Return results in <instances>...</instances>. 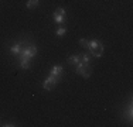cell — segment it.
<instances>
[{"mask_svg":"<svg viewBox=\"0 0 133 127\" xmlns=\"http://www.w3.org/2000/svg\"><path fill=\"white\" fill-rule=\"evenodd\" d=\"M54 13H57V14H59V16H64L65 17V14H66V11H65V9H62V7H59V9H57Z\"/></svg>","mask_w":133,"mask_h":127,"instance_id":"14","label":"cell"},{"mask_svg":"<svg viewBox=\"0 0 133 127\" xmlns=\"http://www.w3.org/2000/svg\"><path fill=\"white\" fill-rule=\"evenodd\" d=\"M23 50H24L23 44H21V43H16L14 45L10 48V52L14 54V55H20V54L23 52Z\"/></svg>","mask_w":133,"mask_h":127,"instance_id":"3","label":"cell"},{"mask_svg":"<svg viewBox=\"0 0 133 127\" xmlns=\"http://www.w3.org/2000/svg\"><path fill=\"white\" fill-rule=\"evenodd\" d=\"M91 54H92V57H95V58L102 57V54H103V45H102V44H99L96 48H94L92 51H91Z\"/></svg>","mask_w":133,"mask_h":127,"instance_id":"4","label":"cell"},{"mask_svg":"<svg viewBox=\"0 0 133 127\" xmlns=\"http://www.w3.org/2000/svg\"><path fill=\"white\" fill-rule=\"evenodd\" d=\"M65 31H66V28H65V27L58 28V30H57V36H58V37H62V36L65 34Z\"/></svg>","mask_w":133,"mask_h":127,"instance_id":"13","label":"cell"},{"mask_svg":"<svg viewBox=\"0 0 133 127\" xmlns=\"http://www.w3.org/2000/svg\"><path fill=\"white\" fill-rule=\"evenodd\" d=\"M54 20H55L57 24H62L64 23V16H59L57 13H54Z\"/></svg>","mask_w":133,"mask_h":127,"instance_id":"11","label":"cell"},{"mask_svg":"<svg viewBox=\"0 0 133 127\" xmlns=\"http://www.w3.org/2000/svg\"><path fill=\"white\" fill-rule=\"evenodd\" d=\"M61 72H62V66H61V65H55V66H52V69H51V72H50V75H52V76H55V78L59 79V75H61Z\"/></svg>","mask_w":133,"mask_h":127,"instance_id":"6","label":"cell"},{"mask_svg":"<svg viewBox=\"0 0 133 127\" xmlns=\"http://www.w3.org/2000/svg\"><path fill=\"white\" fill-rule=\"evenodd\" d=\"M3 126H6V127H10L11 126V127H13L14 124H13V123H6V124H3Z\"/></svg>","mask_w":133,"mask_h":127,"instance_id":"16","label":"cell"},{"mask_svg":"<svg viewBox=\"0 0 133 127\" xmlns=\"http://www.w3.org/2000/svg\"><path fill=\"white\" fill-rule=\"evenodd\" d=\"M79 61H81V55H71V57H68V62L71 64V65H77Z\"/></svg>","mask_w":133,"mask_h":127,"instance_id":"7","label":"cell"},{"mask_svg":"<svg viewBox=\"0 0 133 127\" xmlns=\"http://www.w3.org/2000/svg\"><path fill=\"white\" fill-rule=\"evenodd\" d=\"M88 43H89V41H88V40H85V38H82V40H79L81 47H85V48H88Z\"/></svg>","mask_w":133,"mask_h":127,"instance_id":"15","label":"cell"},{"mask_svg":"<svg viewBox=\"0 0 133 127\" xmlns=\"http://www.w3.org/2000/svg\"><path fill=\"white\" fill-rule=\"evenodd\" d=\"M58 81H59L58 78H55V76L50 75L48 78L44 81V85H43V86H44V89H45V90H51V89H54V86H55V83H57Z\"/></svg>","mask_w":133,"mask_h":127,"instance_id":"1","label":"cell"},{"mask_svg":"<svg viewBox=\"0 0 133 127\" xmlns=\"http://www.w3.org/2000/svg\"><path fill=\"white\" fill-rule=\"evenodd\" d=\"M99 44H101V43H99L98 40H92V41H89V43H88V48L92 51L94 48H96V47L99 45Z\"/></svg>","mask_w":133,"mask_h":127,"instance_id":"10","label":"cell"},{"mask_svg":"<svg viewBox=\"0 0 133 127\" xmlns=\"http://www.w3.org/2000/svg\"><path fill=\"white\" fill-rule=\"evenodd\" d=\"M91 74H92V69H91L89 68V66H85V68H84V71H82V76H84V78H89V76H91Z\"/></svg>","mask_w":133,"mask_h":127,"instance_id":"9","label":"cell"},{"mask_svg":"<svg viewBox=\"0 0 133 127\" xmlns=\"http://www.w3.org/2000/svg\"><path fill=\"white\" fill-rule=\"evenodd\" d=\"M36 54H37V48H36V47H34V45H28V47H26V48L23 50V52H21L18 57H26V58L31 59Z\"/></svg>","mask_w":133,"mask_h":127,"instance_id":"2","label":"cell"},{"mask_svg":"<svg viewBox=\"0 0 133 127\" xmlns=\"http://www.w3.org/2000/svg\"><path fill=\"white\" fill-rule=\"evenodd\" d=\"M38 6V0H28L27 2V7L28 9H36Z\"/></svg>","mask_w":133,"mask_h":127,"instance_id":"12","label":"cell"},{"mask_svg":"<svg viewBox=\"0 0 133 127\" xmlns=\"http://www.w3.org/2000/svg\"><path fill=\"white\" fill-rule=\"evenodd\" d=\"M18 64H20V66L23 69H28V66H30V59L26 58V57H18Z\"/></svg>","mask_w":133,"mask_h":127,"instance_id":"5","label":"cell"},{"mask_svg":"<svg viewBox=\"0 0 133 127\" xmlns=\"http://www.w3.org/2000/svg\"><path fill=\"white\" fill-rule=\"evenodd\" d=\"M91 58H92V54H89V52L82 54V55H81V62L85 64V65H88V62L91 61Z\"/></svg>","mask_w":133,"mask_h":127,"instance_id":"8","label":"cell"}]
</instances>
